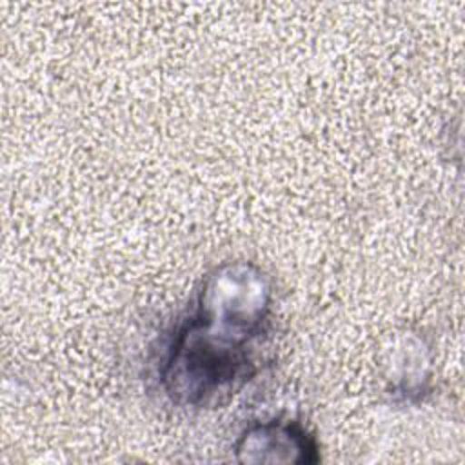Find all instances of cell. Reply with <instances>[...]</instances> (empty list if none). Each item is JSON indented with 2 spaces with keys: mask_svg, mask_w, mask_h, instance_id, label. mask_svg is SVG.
Instances as JSON below:
<instances>
[{
  "mask_svg": "<svg viewBox=\"0 0 465 465\" xmlns=\"http://www.w3.org/2000/svg\"><path fill=\"white\" fill-rule=\"evenodd\" d=\"M272 316V280L258 263L213 267L160 356L165 398L178 407H205L243 387L262 369Z\"/></svg>",
  "mask_w": 465,
  "mask_h": 465,
  "instance_id": "1",
  "label": "cell"
},
{
  "mask_svg": "<svg viewBox=\"0 0 465 465\" xmlns=\"http://www.w3.org/2000/svg\"><path fill=\"white\" fill-rule=\"evenodd\" d=\"M242 463H318L320 447L302 421L272 418L247 425L234 445Z\"/></svg>",
  "mask_w": 465,
  "mask_h": 465,
  "instance_id": "2",
  "label": "cell"
}]
</instances>
